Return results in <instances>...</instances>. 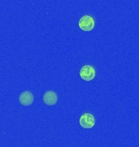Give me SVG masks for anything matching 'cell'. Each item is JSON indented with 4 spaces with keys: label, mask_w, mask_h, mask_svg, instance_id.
I'll return each mask as SVG.
<instances>
[{
    "label": "cell",
    "mask_w": 139,
    "mask_h": 147,
    "mask_svg": "<svg viewBox=\"0 0 139 147\" xmlns=\"http://www.w3.org/2000/svg\"><path fill=\"white\" fill-rule=\"evenodd\" d=\"M79 123L85 129H90L95 125V118L90 113H85L80 117Z\"/></svg>",
    "instance_id": "cell-3"
},
{
    "label": "cell",
    "mask_w": 139,
    "mask_h": 147,
    "mask_svg": "<svg viewBox=\"0 0 139 147\" xmlns=\"http://www.w3.org/2000/svg\"><path fill=\"white\" fill-rule=\"evenodd\" d=\"M79 74H80L81 79L89 82V81H91L95 78L96 70L91 65H83L82 67L81 68Z\"/></svg>",
    "instance_id": "cell-2"
},
{
    "label": "cell",
    "mask_w": 139,
    "mask_h": 147,
    "mask_svg": "<svg viewBox=\"0 0 139 147\" xmlns=\"http://www.w3.org/2000/svg\"><path fill=\"white\" fill-rule=\"evenodd\" d=\"M34 100V96L33 93L29 91L23 92L19 96V102L20 104L24 106H29L33 104Z\"/></svg>",
    "instance_id": "cell-5"
},
{
    "label": "cell",
    "mask_w": 139,
    "mask_h": 147,
    "mask_svg": "<svg viewBox=\"0 0 139 147\" xmlns=\"http://www.w3.org/2000/svg\"><path fill=\"white\" fill-rule=\"evenodd\" d=\"M42 100L46 105H55L58 102V95L54 91H47L43 95Z\"/></svg>",
    "instance_id": "cell-4"
},
{
    "label": "cell",
    "mask_w": 139,
    "mask_h": 147,
    "mask_svg": "<svg viewBox=\"0 0 139 147\" xmlns=\"http://www.w3.org/2000/svg\"><path fill=\"white\" fill-rule=\"evenodd\" d=\"M94 26H95V22L94 18L88 15L82 16L78 23L79 28L85 32L91 31L92 30H94Z\"/></svg>",
    "instance_id": "cell-1"
}]
</instances>
